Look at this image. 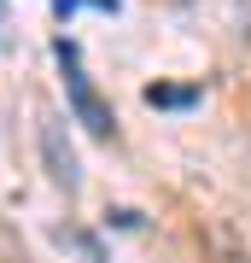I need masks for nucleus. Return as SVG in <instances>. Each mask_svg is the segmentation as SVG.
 I'll list each match as a JSON object with an SVG mask.
<instances>
[{"instance_id": "4", "label": "nucleus", "mask_w": 251, "mask_h": 263, "mask_svg": "<svg viewBox=\"0 0 251 263\" xmlns=\"http://www.w3.org/2000/svg\"><path fill=\"white\" fill-rule=\"evenodd\" d=\"M193 100H199L193 88H164V82L146 88V105H176V111H181V105H193Z\"/></svg>"}, {"instance_id": "3", "label": "nucleus", "mask_w": 251, "mask_h": 263, "mask_svg": "<svg viewBox=\"0 0 251 263\" xmlns=\"http://www.w3.org/2000/svg\"><path fill=\"white\" fill-rule=\"evenodd\" d=\"M205 252L216 263H251V252L240 246V234H234L228 222H205Z\"/></svg>"}, {"instance_id": "7", "label": "nucleus", "mask_w": 251, "mask_h": 263, "mask_svg": "<svg viewBox=\"0 0 251 263\" xmlns=\"http://www.w3.org/2000/svg\"><path fill=\"white\" fill-rule=\"evenodd\" d=\"M0 246H12V240H6V228H0Z\"/></svg>"}, {"instance_id": "2", "label": "nucleus", "mask_w": 251, "mask_h": 263, "mask_svg": "<svg viewBox=\"0 0 251 263\" xmlns=\"http://www.w3.org/2000/svg\"><path fill=\"white\" fill-rule=\"evenodd\" d=\"M41 158H47V176H53L65 193H76V187H82L76 152H70V141H65V135H59V117H53V111H41Z\"/></svg>"}, {"instance_id": "5", "label": "nucleus", "mask_w": 251, "mask_h": 263, "mask_svg": "<svg viewBox=\"0 0 251 263\" xmlns=\"http://www.w3.org/2000/svg\"><path fill=\"white\" fill-rule=\"evenodd\" d=\"M59 246H76L88 263H105V252H100V240L93 234H76V228H59Z\"/></svg>"}, {"instance_id": "6", "label": "nucleus", "mask_w": 251, "mask_h": 263, "mask_svg": "<svg viewBox=\"0 0 251 263\" xmlns=\"http://www.w3.org/2000/svg\"><path fill=\"white\" fill-rule=\"evenodd\" d=\"M0 47H12V24H6V0H0Z\"/></svg>"}, {"instance_id": "1", "label": "nucleus", "mask_w": 251, "mask_h": 263, "mask_svg": "<svg viewBox=\"0 0 251 263\" xmlns=\"http://www.w3.org/2000/svg\"><path fill=\"white\" fill-rule=\"evenodd\" d=\"M59 65H65V100H70V111H76V123L93 135V141H111L117 135V117H111V105L100 100V88L88 82V70H82V59H76V41H59Z\"/></svg>"}]
</instances>
